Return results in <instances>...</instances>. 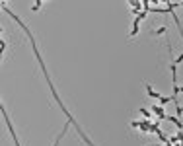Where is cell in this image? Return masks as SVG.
Wrapping results in <instances>:
<instances>
[{
	"label": "cell",
	"mask_w": 183,
	"mask_h": 146,
	"mask_svg": "<svg viewBox=\"0 0 183 146\" xmlns=\"http://www.w3.org/2000/svg\"><path fill=\"white\" fill-rule=\"evenodd\" d=\"M150 146H162V144H150Z\"/></svg>",
	"instance_id": "obj_4"
},
{
	"label": "cell",
	"mask_w": 183,
	"mask_h": 146,
	"mask_svg": "<svg viewBox=\"0 0 183 146\" xmlns=\"http://www.w3.org/2000/svg\"><path fill=\"white\" fill-rule=\"evenodd\" d=\"M154 113H156L160 119H166V113H164V109H162V105H154Z\"/></svg>",
	"instance_id": "obj_1"
},
{
	"label": "cell",
	"mask_w": 183,
	"mask_h": 146,
	"mask_svg": "<svg viewBox=\"0 0 183 146\" xmlns=\"http://www.w3.org/2000/svg\"><path fill=\"white\" fill-rule=\"evenodd\" d=\"M181 131H183V128H181Z\"/></svg>",
	"instance_id": "obj_5"
},
{
	"label": "cell",
	"mask_w": 183,
	"mask_h": 146,
	"mask_svg": "<svg viewBox=\"0 0 183 146\" xmlns=\"http://www.w3.org/2000/svg\"><path fill=\"white\" fill-rule=\"evenodd\" d=\"M181 61H183V55H181V57H177V58H175V62H173V64H179Z\"/></svg>",
	"instance_id": "obj_3"
},
{
	"label": "cell",
	"mask_w": 183,
	"mask_h": 146,
	"mask_svg": "<svg viewBox=\"0 0 183 146\" xmlns=\"http://www.w3.org/2000/svg\"><path fill=\"white\" fill-rule=\"evenodd\" d=\"M170 99H171V97H164V96H162V97H160V103H162V105H166Z\"/></svg>",
	"instance_id": "obj_2"
}]
</instances>
